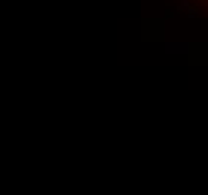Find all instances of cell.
<instances>
[{"label": "cell", "mask_w": 208, "mask_h": 195, "mask_svg": "<svg viewBox=\"0 0 208 195\" xmlns=\"http://www.w3.org/2000/svg\"><path fill=\"white\" fill-rule=\"evenodd\" d=\"M181 9H189V0H183V6Z\"/></svg>", "instance_id": "cell-1"}]
</instances>
